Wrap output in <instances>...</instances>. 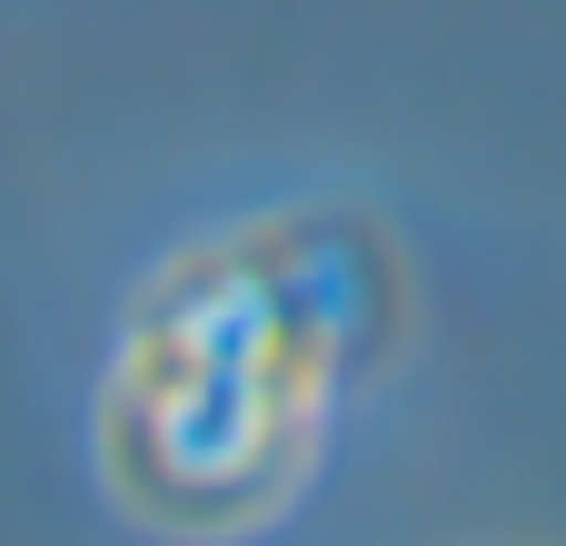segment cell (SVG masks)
Returning <instances> with one entry per match:
<instances>
[{
	"mask_svg": "<svg viewBox=\"0 0 566 546\" xmlns=\"http://www.w3.org/2000/svg\"><path fill=\"white\" fill-rule=\"evenodd\" d=\"M388 328V249L348 219H269L179 249L99 398V468L169 537H239L298 497L338 378Z\"/></svg>",
	"mask_w": 566,
	"mask_h": 546,
	"instance_id": "6da1fadb",
	"label": "cell"
}]
</instances>
